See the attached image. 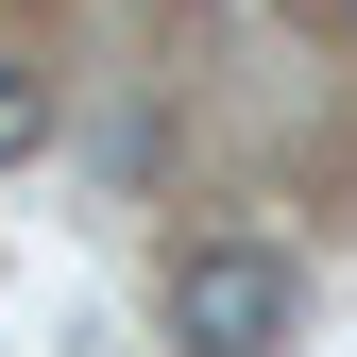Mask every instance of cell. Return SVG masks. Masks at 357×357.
Listing matches in <instances>:
<instances>
[{
  "mask_svg": "<svg viewBox=\"0 0 357 357\" xmlns=\"http://www.w3.org/2000/svg\"><path fill=\"white\" fill-rule=\"evenodd\" d=\"M153 306H170V340H188V357H273V340H289V255H255V238H188Z\"/></svg>",
  "mask_w": 357,
  "mask_h": 357,
  "instance_id": "1",
  "label": "cell"
},
{
  "mask_svg": "<svg viewBox=\"0 0 357 357\" xmlns=\"http://www.w3.org/2000/svg\"><path fill=\"white\" fill-rule=\"evenodd\" d=\"M34 137H52V85H34V68H0V170H17Z\"/></svg>",
  "mask_w": 357,
  "mask_h": 357,
  "instance_id": "2",
  "label": "cell"
},
{
  "mask_svg": "<svg viewBox=\"0 0 357 357\" xmlns=\"http://www.w3.org/2000/svg\"><path fill=\"white\" fill-rule=\"evenodd\" d=\"M340 17H357V0H340Z\"/></svg>",
  "mask_w": 357,
  "mask_h": 357,
  "instance_id": "3",
  "label": "cell"
}]
</instances>
